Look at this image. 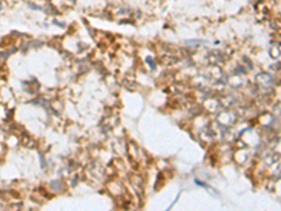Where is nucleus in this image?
Listing matches in <instances>:
<instances>
[{"instance_id":"nucleus-1","label":"nucleus","mask_w":281,"mask_h":211,"mask_svg":"<svg viewBox=\"0 0 281 211\" xmlns=\"http://www.w3.org/2000/svg\"><path fill=\"white\" fill-rule=\"evenodd\" d=\"M0 10H1V3H0Z\"/></svg>"}]
</instances>
